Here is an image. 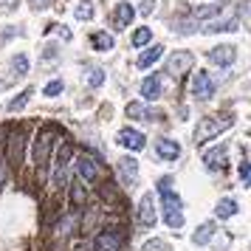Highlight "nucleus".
<instances>
[{
  "mask_svg": "<svg viewBox=\"0 0 251 251\" xmlns=\"http://www.w3.org/2000/svg\"><path fill=\"white\" fill-rule=\"evenodd\" d=\"M31 6H34V9H48L51 0H31Z\"/></svg>",
  "mask_w": 251,
  "mask_h": 251,
  "instance_id": "nucleus-38",
  "label": "nucleus"
},
{
  "mask_svg": "<svg viewBox=\"0 0 251 251\" xmlns=\"http://www.w3.org/2000/svg\"><path fill=\"white\" fill-rule=\"evenodd\" d=\"M234 125V119L231 116H203L201 122H198V127H195V144H203V141H209V138L220 136L223 130H228V127Z\"/></svg>",
  "mask_w": 251,
  "mask_h": 251,
  "instance_id": "nucleus-1",
  "label": "nucleus"
},
{
  "mask_svg": "<svg viewBox=\"0 0 251 251\" xmlns=\"http://www.w3.org/2000/svg\"><path fill=\"white\" fill-rule=\"evenodd\" d=\"M203 164H206V170H223V164H226V147H212L203 155Z\"/></svg>",
  "mask_w": 251,
  "mask_h": 251,
  "instance_id": "nucleus-15",
  "label": "nucleus"
},
{
  "mask_svg": "<svg viewBox=\"0 0 251 251\" xmlns=\"http://www.w3.org/2000/svg\"><path fill=\"white\" fill-rule=\"evenodd\" d=\"M161 201H164V220H167V226L170 228H181L183 226V212H181V198L167 189V192H161Z\"/></svg>",
  "mask_w": 251,
  "mask_h": 251,
  "instance_id": "nucleus-4",
  "label": "nucleus"
},
{
  "mask_svg": "<svg viewBox=\"0 0 251 251\" xmlns=\"http://www.w3.org/2000/svg\"><path fill=\"white\" fill-rule=\"evenodd\" d=\"M54 141H57V127H43V133H40L37 141H34V164L40 170L48 164V155H51Z\"/></svg>",
  "mask_w": 251,
  "mask_h": 251,
  "instance_id": "nucleus-2",
  "label": "nucleus"
},
{
  "mask_svg": "<svg viewBox=\"0 0 251 251\" xmlns=\"http://www.w3.org/2000/svg\"><path fill=\"white\" fill-rule=\"evenodd\" d=\"M91 46L96 48V51H110V48L116 46L113 34H107V31H96V34L91 37Z\"/></svg>",
  "mask_w": 251,
  "mask_h": 251,
  "instance_id": "nucleus-23",
  "label": "nucleus"
},
{
  "mask_svg": "<svg viewBox=\"0 0 251 251\" xmlns=\"http://www.w3.org/2000/svg\"><path fill=\"white\" fill-rule=\"evenodd\" d=\"M102 82H104V71L102 68H91L88 71V85H91V88H99Z\"/></svg>",
  "mask_w": 251,
  "mask_h": 251,
  "instance_id": "nucleus-30",
  "label": "nucleus"
},
{
  "mask_svg": "<svg viewBox=\"0 0 251 251\" xmlns=\"http://www.w3.org/2000/svg\"><path fill=\"white\" fill-rule=\"evenodd\" d=\"M6 175H9V167H6V158L0 155V186L6 183Z\"/></svg>",
  "mask_w": 251,
  "mask_h": 251,
  "instance_id": "nucleus-36",
  "label": "nucleus"
},
{
  "mask_svg": "<svg viewBox=\"0 0 251 251\" xmlns=\"http://www.w3.org/2000/svg\"><path fill=\"white\" fill-rule=\"evenodd\" d=\"M155 220H158V215H155L152 195H144V198H141V203H138V223H141L144 228H152V226H155Z\"/></svg>",
  "mask_w": 251,
  "mask_h": 251,
  "instance_id": "nucleus-11",
  "label": "nucleus"
},
{
  "mask_svg": "<svg viewBox=\"0 0 251 251\" xmlns=\"http://www.w3.org/2000/svg\"><path fill=\"white\" fill-rule=\"evenodd\" d=\"M220 12H223V3L217 0V3H206V6H198V9H195V17H198V20H212V17H217Z\"/></svg>",
  "mask_w": 251,
  "mask_h": 251,
  "instance_id": "nucleus-22",
  "label": "nucleus"
},
{
  "mask_svg": "<svg viewBox=\"0 0 251 251\" xmlns=\"http://www.w3.org/2000/svg\"><path fill=\"white\" fill-rule=\"evenodd\" d=\"M74 158V144L71 141H62L57 150V167H54V186H68V164Z\"/></svg>",
  "mask_w": 251,
  "mask_h": 251,
  "instance_id": "nucleus-3",
  "label": "nucleus"
},
{
  "mask_svg": "<svg viewBox=\"0 0 251 251\" xmlns=\"http://www.w3.org/2000/svg\"><path fill=\"white\" fill-rule=\"evenodd\" d=\"M17 3L20 0H0V12H12V9H17Z\"/></svg>",
  "mask_w": 251,
  "mask_h": 251,
  "instance_id": "nucleus-34",
  "label": "nucleus"
},
{
  "mask_svg": "<svg viewBox=\"0 0 251 251\" xmlns=\"http://www.w3.org/2000/svg\"><path fill=\"white\" fill-rule=\"evenodd\" d=\"M192 65H195V57L189 51H175L170 62H167V71H170V76H183L186 71H192Z\"/></svg>",
  "mask_w": 251,
  "mask_h": 251,
  "instance_id": "nucleus-7",
  "label": "nucleus"
},
{
  "mask_svg": "<svg viewBox=\"0 0 251 251\" xmlns=\"http://www.w3.org/2000/svg\"><path fill=\"white\" fill-rule=\"evenodd\" d=\"M116 144H122L125 150H133V152H138V150L147 147V138H144V133H138V130H130V127H125V130H119V136H116Z\"/></svg>",
  "mask_w": 251,
  "mask_h": 251,
  "instance_id": "nucleus-8",
  "label": "nucleus"
},
{
  "mask_svg": "<svg viewBox=\"0 0 251 251\" xmlns=\"http://www.w3.org/2000/svg\"><path fill=\"white\" fill-rule=\"evenodd\" d=\"M155 12V0H144L141 3V14H152Z\"/></svg>",
  "mask_w": 251,
  "mask_h": 251,
  "instance_id": "nucleus-37",
  "label": "nucleus"
},
{
  "mask_svg": "<svg viewBox=\"0 0 251 251\" xmlns=\"http://www.w3.org/2000/svg\"><path fill=\"white\" fill-rule=\"evenodd\" d=\"M155 155H158L161 161H175L181 155V144L172 141V138H158V141H155Z\"/></svg>",
  "mask_w": 251,
  "mask_h": 251,
  "instance_id": "nucleus-13",
  "label": "nucleus"
},
{
  "mask_svg": "<svg viewBox=\"0 0 251 251\" xmlns=\"http://www.w3.org/2000/svg\"><path fill=\"white\" fill-rule=\"evenodd\" d=\"M144 251H170V246L164 240H150L147 246H144Z\"/></svg>",
  "mask_w": 251,
  "mask_h": 251,
  "instance_id": "nucleus-32",
  "label": "nucleus"
},
{
  "mask_svg": "<svg viewBox=\"0 0 251 251\" xmlns=\"http://www.w3.org/2000/svg\"><path fill=\"white\" fill-rule=\"evenodd\" d=\"M167 189H172V178L170 175H164V178L158 181V192H167Z\"/></svg>",
  "mask_w": 251,
  "mask_h": 251,
  "instance_id": "nucleus-35",
  "label": "nucleus"
},
{
  "mask_svg": "<svg viewBox=\"0 0 251 251\" xmlns=\"http://www.w3.org/2000/svg\"><path fill=\"white\" fill-rule=\"evenodd\" d=\"M161 57H164V46H152V48H147V51L138 57L136 65H138V68H150V65H155Z\"/></svg>",
  "mask_w": 251,
  "mask_h": 251,
  "instance_id": "nucleus-20",
  "label": "nucleus"
},
{
  "mask_svg": "<svg viewBox=\"0 0 251 251\" xmlns=\"http://www.w3.org/2000/svg\"><path fill=\"white\" fill-rule=\"evenodd\" d=\"M240 178H246V186H251V164L249 161L240 164Z\"/></svg>",
  "mask_w": 251,
  "mask_h": 251,
  "instance_id": "nucleus-33",
  "label": "nucleus"
},
{
  "mask_svg": "<svg viewBox=\"0 0 251 251\" xmlns=\"http://www.w3.org/2000/svg\"><path fill=\"white\" fill-rule=\"evenodd\" d=\"M141 96H144L147 102L161 99V76L158 74H152V76H147V79L141 82Z\"/></svg>",
  "mask_w": 251,
  "mask_h": 251,
  "instance_id": "nucleus-14",
  "label": "nucleus"
},
{
  "mask_svg": "<svg viewBox=\"0 0 251 251\" xmlns=\"http://www.w3.org/2000/svg\"><path fill=\"white\" fill-rule=\"evenodd\" d=\"M209 59L220 65V68H228V65H234V59H237V48L231 46V43H220V46L209 48Z\"/></svg>",
  "mask_w": 251,
  "mask_h": 251,
  "instance_id": "nucleus-5",
  "label": "nucleus"
},
{
  "mask_svg": "<svg viewBox=\"0 0 251 251\" xmlns=\"http://www.w3.org/2000/svg\"><path fill=\"white\" fill-rule=\"evenodd\" d=\"M119 172H122V178L125 181H136L138 178V161L133 155H125V158H119Z\"/></svg>",
  "mask_w": 251,
  "mask_h": 251,
  "instance_id": "nucleus-16",
  "label": "nucleus"
},
{
  "mask_svg": "<svg viewBox=\"0 0 251 251\" xmlns=\"http://www.w3.org/2000/svg\"><path fill=\"white\" fill-rule=\"evenodd\" d=\"M62 88H65V85H62V79H54V82H48L46 85V96H51V99H54V96H59V93H62Z\"/></svg>",
  "mask_w": 251,
  "mask_h": 251,
  "instance_id": "nucleus-31",
  "label": "nucleus"
},
{
  "mask_svg": "<svg viewBox=\"0 0 251 251\" xmlns=\"http://www.w3.org/2000/svg\"><path fill=\"white\" fill-rule=\"evenodd\" d=\"M220 31H237V20H223V23L203 25V34H220Z\"/></svg>",
  "mask_w": 251,
  "mask_h": 251,
  "instance_id": "nucleus-24",
  "label": "nucleus"
},
{
  "mask_svg": "<svg viewBox=\"0 0 251 251\" xmlns=\"http://www.w3.org/2000/svg\"><path fill=\"white\" fill-rule=\"evenodd\" d=\"M76 172H79L82 181H96L99 175H102V170H99V164L91 158V155H85L82 152L79 158H76Z\"/></svg>",
  "mask_w": 251,
  "mask_h": 251,
  "instance_id": "nucleus-12",
  "label": "nucleus"
},
{
  "mask_svg": "<svg viewBox=\"0 0 251 251\" xmlns=\"http://www.w3.org/2000/svg\"><path fill=\"white\" fill-rule=\"evenodd\" d=\"M192 93L201 99V102L212 99V93H215V79H212L206 71H195V76H192Z\"/></svg>",
  "mask_w": 251,
  "mask_h": 251,
  "instance_id": "nucleus-6",
  "label": "nucleus"
},
{
  "mask_svg": "<svg viewBox=\"0 0 251 251\" xmlns=\"http://www.w3.org/2000/svg\"><path fill=\"white\" fill-rule=\"evenodd\" d=\"M215 215L220 217V220H228V217H234V215H237V201H231V198H223V201L215 206Z\"/></svg>",
  "mask_w": 251,
  "mask_h": 251,
  "instance_id": "nucleus-21",
  "label": "nucleus"
},
{
  "mask_svg": "<svg viewBox=\"0 0 251 251\" xmlns=\"http://www.w3.org/2000/svg\"><path fill=\"white\" fill-rule=\"evenodd\" d=\"M71 203H74V209H82V206L88 203V189H85L82 178H76V181L71 183Z\"/></svg>",
  "mask_w": 251,
  "mask_h": 251,
  "instance_id": "nucleus-18",
  "label": "nucleus"
},
{
  "mask_svg": "<svg viewBox=\"0 0 251 251\" xmlns=\"http://www.w3.org/2000/svg\"><path fill=\"white\" fill-rule=\"evenodd\" d=\"M74 14H76V20H91V17H93V3H91V0H82Z\"/></svg>",
  "mask_w": 251,
  "mask_h": 251,
  "instance_id": "nucleus-27",
  "label": "nucleus"
},
{
  "mask_svg": "<svg viewBox=\"0 0 251 251\" xmlns=\"http://www.w3.org/2000/svg\"><path fill=\"white\" fill-rule=\"evenodd\" d=\"M150 40H152V31H150V28H138L136 34H133V46H136V48H144Z\"/></svg>",
  "mask_w": 251,
  "mask_h": 251,
  "instance_id": "nucleus-29",
  "label": "nucleus"
},
{
  "mask_svg": "<svg viewBox=\"0 0 251 251\" xmlns=\"http://www.w3.org/2000/svg\"><path fill=\"white\" fill-rule=\"evenodd\" d=\"M31 93H34V88H25L20 96H14L12 102H9V110H12V113H14V110H23L25 104H28V99H31Z\"/></svg>",
  "mask_w": 251,
  "mask_h": 251,
  "instance_id": "nucleus-25",
  "label": "nucleus"
},
{
  "mask_svg": "<svg viewBox=\"0 0 251 251\" xmlns=\"http://www.w3.org/2000/svg\"><path fill=\"white\" fill-rule=\"evenodd\" d=\"M133 17H136V9L130 3H116L113 14H110V23H113L116 31H125L127 25L133 23Z\"/></svg>",
  "mask_w": 251,
  "mask_h": 251,
  "instance_id": "nucleus-9",
  "label": "nucleus"
},
{
  "mask_svg": "<svg viewBox=\"0 0 251 251\" xmlns=\"http://www.w3.org/2000/svg\"><path fill=\"white\" fill-rule=\"evenodd\" d=\"M12 74L14 76H25V74H28V57H25V54H17V57L12 59Z\"/></svg>",
  "mask_w": 251,
  "mask_h": 251,
  "instance_id": "nucleus-26",
  "label": "nucleus"
},
{
  "mask_svg": "<svg viewBox=\"0 0 251 251\" xmlns=\"http://www.w3.org/2000/svg\"><path fill=\"white\" fill-rule=\"evenodd\" d=\"M9 161L14 167H20V161H23V133H12V138H9Z\"/></svg>",
  "mask_w": 251,
  "mask_h": 251,
  "instance_id": "nucleus-17",
  "label": "nucleus"
},
{
  "mask_svg": "<svg viewBox=\"0 0 251 251\" xmlns=\"http://www.w3.org/2000/svg\"><path fill=\"white\" fill-rule=\"evenodd\" d=\"M127 116L136 119V122H141V119H147V110H144V104L141 102H130L127 104Z\"/></svg>",
  "mask_w": 251,
  "mask_h": 251,
  "instance_id": "nucleus-28",
  "label": "nucleus"
},
{
  "mask_svg": "<svg viewBox=\"0 0 251 251\" xmlns=\"http://www.w3.org/2000/svg\"><path fill=\"white\" fill-rule=\"evenodd\" d=\"M93 249L96 251H122V234L104 228V231H99V237L93 240Z\"/></svg>",
  "mask_w": 251,
  "mask_h": 251,
  "instance_id": "nucleus-10",
  "label": "nucleus"
},
{
  "mask_svg": "<svg viewBox=\"0 0 251 251\" xmlns=\"http://www.w3.org/2000/svg\"><path fill=\"white\" fill-rule=\"evenodd\" d=\"M57 57V46H46V59Z\"/></svg>",
  "mask_w": 251,
  "mask_h": 251,
  "instance_id": "nucleus-39",
  "label": "nucleus"
},
{
  "mask_svg": "<svg viewBox=\"0 0 251 251\" xmlns=\"http://www.w3.org/2000/svg\"><path fill=\"white\" fill-rule=\"evenodd\" d=\"M212 237H215V223H212V220H206V223H201L198 231L192 234V243H195V246H206Z\"/></svg>",
  "mask_w": 251,
  "mask_h": 251,
  "instance_id": "nucleus-19",
  "label": "nucleus"
}]
</instances>
